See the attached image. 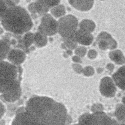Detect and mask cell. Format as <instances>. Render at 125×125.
I'll list each match as a JSON object with an SVG mask.
<instances>
[{
	"instance_id": "cell-19",
	"label": "cell",
	"mask_w": 125,
	"mask_h": 125,
	"mask_svg": "<svg viewBox=\"0 0 125 125\" xmlns=\"http://www.w3.org/2000/svg\"><path fill=\"white\" fill-rule=\"evenodd\" d=\"M63 39V43L66 47L67 49L75 50L78 46L77 42L75 41L73 37L71 38H65Z\"/></svg>"
},
{
	"instance_id": "cell-10",
	"label": "cell",
	"mask_w": 125,
	"mask_h": 125,
	"mask_svg": "<svg viewBox=\"0 0 125 125\" xmlns=\"http://www.w3.org/2000/svg\"><path fill=\"white\" fill-rule=\"evenodd\" d=\"M69 4L80 11H88L93 7L94 0H68Z\"/></svg>"
},
{
	"instance_id": "cell-11",
	"label": "cell",
	"mask_w": 125,
	"mask_h": 125,
	"mask_svg": "<svg viewBox=\"0 0 125 125\" xmlns=\"http://www.w3.org/2000/svg\"><path fill=\"white\" fill-rule=\"evenodd\" d=\"M21 96V87L9 92L0 95V99L7 103H14L18 101Z\"/></svg>"
},
{
	"instance_id": "cell-4",
	"label": "cell",
	"mask_w": 125,
	"mask_h": 125,
	"mask_svg": "<svg viewBox=\"0 0 125 125\" xmlns=\"http://www.w3.org/2000/svg\"><path fill=\"white\" fill-rule=\"evenodd\" d=\"M58 22V33L63 39L73 37L78 29V21L74 15H65L59 19Z\"/></svg>"
},
{
	"instance_id": "cell-14",
	"label": "cell",
	"mask_w": 125,
	"mask_h": 125,
	"mask_svg": "<svg viewBox=\"0 0 125 125\" xmlns=\"http://www.w3.org/2000/svg\"><path fill=\"white\" fill-rule=\"evenodd\" d=\"M50 14L55 18L60 19L65 15L66 9L64 5L59 4L50 9Z\"/></svg>"
},
{
	"instance_id": "cell-31",
	"label": "cell",
	"mask_w": 125,
	"mask_h": 125,
	"mask_svg": "<svg viewBox=\"0 0 125 125\" xmlns=\"http://www.w3.org/2000/svg\"><path fill=\"white\" fill-rule=\"evenodd\" d=\"M3 33V28H2L0 24V35L2 34Z\"/></svg>"
},
{
	"instance_id": "cell-8",
	"label": "cell",
	"mask_w": 125,
	"mask_h": 125,
	"mask_svg": "<svg viewBox=\"0 0 125 125\" xmlns=\"http://www.w3.org/2000/svg\"><path fill=\"white\" fill-rule=\"evenodd\" d=\"M25 52L20 49H12L9 51L7 59L10 63L17 66H20L25 60Z\"/></svg>"
},
{
	"instance_id": "cell-16",
	"label": "cell",
	"mask_w": 125,
	"mask_h": 125,
	"mask_svg": "<svg viewBox=\"0 0 125 125\" xmlns=\"http://www.w3.org/2000/svg\"><path fill=\"white\" fill-rule=\"evenodd\" d=\"M109 55L110 59L117 63L122 64L125 62V58L122 52L119 50L111 51Z\"/></svg>"
},
{
	"instance_id": "cell-7",
	"label": "cell",
	"mask_w": 125,
	"mask_h": 125,
	"mask_svg": "<svg viewBox=\"0 0 125 125\" xmlns=\"http://www.w3.org/2000/svg\"><path fill=\"white\" fill-rule=\"evenodd\" d=\"M96 42L99 48L104 50L114 49L117 45V42L115 39L109 34L104 31L101 32L98 35Z\"/></svg>"
},
{
	"instance_id": "cell-21",
	"label": "cell",
	"mask_w": 125,
	"mask_h": 125,
	"mask_svg": "<svg viewBox=\"0 0 125 125\" xmlns=\"http://www.w3.org/2000/svg\"><path fill=\"white\" fill-rule=\"evenodd\" d=\"M8 7L4 0H0V21L4 15Z\"/></svg>"
},
{
	"instance_id": "cell-22",
	"label": "cell",
	"mask_w": 125,
	"mask_h": 125,
	"mask_svg": "<svg viewBox=\"0 0 125 125\" xmlns=\"http://www.w3.org/2000/svg\"><path fill=\"white\" fill-rule=\"evenodd\" d=\"M72 68L75 72L78 74L82 73L83 71V68L82 66L77 63H75L72 64Z\"/></svg>"
},
{
	"instance_id": "cell-15",
	"label": "cell",
	"mask_w": 125,
	"mask_h": 125,
	"mask_svg": "<svg viewBox=\"0 0 125 125\" xmlns=\"http://www.w3.org/2000/svg\"><path fill=\"white\" fill-rule=\"evenodd\" d=\"M9 43L4 40H0V62L4 61L10 51Z\"/></svg>"
},
{
	"instance_id": "cell-6",
	"label": "cell",
	"mask_w": 125,
	"mask_h": 125,
	"mask_svg": "<svg viewBox=\"0 0 125 125\" xmlns=\"http://www.w3.org/2000/svg\"><path fill=\"white\" fill-rule=\"evenodd\" d=\"M11 125H44L39 120L25 110V107L18 109Z\"/></svg>"
},
{
	"instance_id": "cell-13",
	"label": "cell",
	"mask_w": 125,
	"mask_h": 125,
	"mask_svg": "<svg viewBox=\"0 0 125 125\" xmlns=\"http://www.w3.org/2000/svg\"><path fill=\"white\" fill-rule=\"evenodd\" d=\"M79 27L80 29L92 33L96 28V24L91 20L83 19L79 23Z\"/></svg>"
},
{
	"instance_id": "cell-3",
	"label": "cell",
	"mask_w": 125,
	"mask_h": 125,
	"mask_svg": "<svg viewBox=\"0 0 125 125\" xmlns=\"http://www.w3.org/2000/svg\"><path fill=\"white\" fill-rule=\"evenodd\" d=\"M21 68L9 62H0V94H4L21 86Z\"/></svg>"
},
{
	"instance_id": "cell-28",
	"label": "cell",
	"mask_w": 125,
	"mask_h": 125,
	"mask_svg": "<svg viewBox=\"0 0 125 125\" xmlns=\"http://www.w3.org/2000/svg\"><path fill=\"white\" fill-rule=\"evenodd\" d=\"M72 60L73 62H74L75 63H81V57H80L79 56H77V55H74L72 57Z\"/></svg>"
},
{
	"instance_id": "cell-18",
	"label": "cell",
	"mask_w": 125,
	"mask_h": 125,
	"mask_svg": "<svg viewBox=\"0 0 125 125\" xmlns=\"http://www.w3.org/2000/svg\"><path fill=\"white\" fill-rule=\"evenodd\" d=\"M45 8L50 10L51 8L60 4L61 0H37Z\"/></svg>"
},
{
	"instance_id": "cell-12",
	"label": "cell",
	"mask_w": 125,
	"mask_h": 125,
	"mask_svg": "<svg viewBox=\"0 0 125 125\" xmlns=\"http://www.w3.org/2000/svg\"><path fill=\"white\" fill-rule=\"evenodd\" d=\"M47 37L44 34L38 31L34 33V44L39 48L45 46L48 42Z\"/></svg>"
},
{
	"instance_id": "cell-26",
	"label": "cell",
	"mask_w": 125,
	"mask_h": 125,
	"mask_svg": "<svg viewBox=\"0 0 125 125\" xmlns=\"http://www.w3.org/2000/svg\"><path fill=\"white\" fill-rule=\"evenodd\" d=\"M5 112V108L4 104L0 100V120L4 115Z\"/></svg>"
},
{
	"instance_id": "cell-27",
	"label": "cell",
	"mask_w": 125,
	"mask_h": 125,
	"mask_svg": "<svg viewBox=\"0 0 125 125\" xmlns=\"http://www.w3.org/2000/svg\"><path fill=\"white\" fill-rule=\"evenodd\" d=\"M97 52L93 49L90 50L88 52V57L90 59H94L97 56Z\"/></svg>"
},
{
	"instance_id": "cell-25",
	"label": "cell",
	"mask_w": 125,
	"mask_h": 125,
	"mask_svg": "<svg viewBox=\"0 0 125 125\" xmlns=\"http://www.w3.org/2000/svg\"><path fill=\"white\" fill-rule=\"evenodd\" d=\"M28 11L33 14H36L35 8V5H34V2H32L30 3L28 5Z\"/></svg>"
},
{
	"instance_id": "cell-23",
	"label": "cell",
	"mask_w": 125,
	"mask_h": 125,
	"mask_svg": "<svg viewBox=\"0 0 125 125\" xmlns=\"http://www.w3.org/2000/svg\"><path fill=\"white\" fill-rule=\"evenodd\" d=\"M6 4L8 7L18 5L20 0H4Z\"/></svg>"
},
{
	"instance_id": "cell-24",
	"label": "cell",
	"mask_w": 125,
	"mask_h": 125,
	"mask_svg": "<svg viewBox=\"0 0 125 125\" xmlns=\"http://www.w3.org/2000/svg\"><path fill=\"white\" fill-rule=\"evenodd\" d=\"M93 69L92 67L88 66L85 67L83 69V73L85 75H89L90 74H92L93 73Z\"/></svg>"
},
{
	"instance_id": "cell-30",
	"label": "cell",
	"mask_w": 125,
	"mask_h": 125,
	"mask_svg": "<svg viewBox=\"0 0 125 125\" xmlns=\"http://www.w3.org/2000/svg\"><path fill=\"white\" fill-rule=\"evenodd\" d=\"M107 67L108 69H109V70H112L114 68V65L111 63H109L107 65Z\"/></svg>"
},
{
	"instance_id": "cell-29",
	"label": "cell",
	"mask_w": 125,
	"mask_h": 125,
	"mask_svg": "<svg viewBox=\"0 0 125 125\" xmlns=\"http://www.w3.org/2000/svg\"><path fill=\"white\" fill-rule=\"evenodd\" d=\"M65 53L68 56H71L73 54L72 50H70V49H66Z\"/></svg>"
},
{
	"instance_id": "cell-1",
	"label": "cell",
	"mask_w": 125,
	"mask_h": 125,
	"mask_svg": "<svg viewBox=\"0 0 125 125\" xmlns=\"http://www.w3.org/2000/svg\"><path fill=\"white\" fill-rule=\"evenodd\" d=\"M25 109L44 125H66L65 106L50 97L34 96L27 101Z\"/></svg>"
},
{
	"instance_id": "cell-17",
	"label": "cell",
	"mask_w": 125,
	"mask_h": 125,
	"mask_svg": "<svg viewBox=\"0 0 125 125\" xmlns=\"http://www.w3.org/2000/svg\"><path fill=\"white\" fill-rule=\"evenodd\" d=\"M22 43L25 47H29L34 43V33L30 31L25 33L22 38Z\"/></svg>"
},
{
	"instance_id": "cell-5",
	"label": "cell",
	"mask_w": 125,
	"mask_h": 125,
	"mask_svg": "<svg viewBox=\"0 0 125 125\" xmlns=\"http://www.w3.org/2000/svg\"><path fill=\"white\" fill-rule=\"evenodd\" d=\"M38 31L47 36L55 35L58 31V22L50 14H45L41 19Z\"/></svg>"
},
{
	"instance_id": "cell-2",
	"label": "cell",
	"mask_w": 125,
	"mask_h": 125,
	"mask_svg": "<svg viewBox=\"0 0 125 125\" xmlns=\"http://www.w3.org/2000/svg\"><path fill=\"white\" fill-rule=\"evenodd\" d=\"M1 24L5 30L18 35L29 32L33 25L28 12L18 5L7 8L1 20Z\"/></svg>"
},
{
	"instance_id": "cell-9",
	"label": "cell",
	"mask_w": 125,
	"mask_h": 125,
	"mask_svg": "<svg viewBox=\"0 0 125 125\" xmlns=\"http://www.w3.org/2000/svg\"><path fill=\"white\" fill-rule=\"evenodd\" d=\"M73 38L77 43L82 45H89L93 41V36L91 33L78 29L74 34Z\"/></svg>"
},
{
	"instance_id": "cell-32",
	"label": "cell",
	"mask_w": 125,
	"mask_h": 125,
	"mask_svg": "<svg viewBox=\"0 0 125 125\" xmlns=\"http://www.w3.org/2000/svg\"><path fill=\"white\" fill-rule=\"evenodd\" d=\"M101 0V1H104V0Z\"/></svg>"
},
{
	"instance_id": "cell-20",
	"label": "cell",
	"mask_w": 125,
	"mask_h": 125,
	"mask_svg": "<svg viewBox=\"0 0 125 125\" xmlns=\"http://www.w3.org/2000/svg\"><path fill=\"white\" fill-rule=\"evenodd\" d=\"M86 48L84 46H78L75 49V54L80 57H83L86 53Z\"/></svg>"
}]
</instances>
